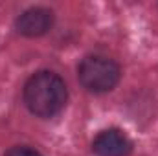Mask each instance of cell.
I'll use <instances>...</instances> for the list:
<instances>
[{
    "label": "cell",
    "mask_w": 158,
    "mask_h": 156,
    "mask_svg": "<svg viewBox=\"0 0 158 156\" xmlns=\"http://www.w3.org/2000/svg\"><path fill=\"white\" fill-rule=\"evenodd\" d=\"M68 99L64 81L55 72H35L24 84V103L31 114L39 117L57 116Z\"/></svg>",
    "instance_id": "cell-1"
},
{
    "label": "cell",
    "mask_w": 158,
    "mask_h": 156,
    "mask_svg": "<svg viewBox=\"0 0 158 156\" xmlns=\"http://www.w3.org/2000/svg\"><path fill=\"white\" fill-rule=\"evenodd\" d=\"M121 70L107 55H86L77 66V79L92 94L110 92L119 81Z\"/></svg>",
    "instance_id": "cell-2"
},
{
    "label": "cell",
    "mask_w": 158,
    "mask_h": 156,
    "mask_svg": "<svg viewBox=\"0 0 158 156\" xmlns=\"http://www.w3.org/2000/svg\"><path fill=\"white\" fill-rule=\"evenodd\" d=\"M52 26H53V11L40 6L22 11L15 20L17 31L24 37H40L48 33Z\"/></svg>",
    "instance_id": "cell-3"
},
{
    "label": "cell",
    "mask_w": 158,
    "mask_h": 156,
    "mask_svg": "<svg viewBox=\"0 0 158 156\" xmlns=\"http://www.w3.org/2000/svg\"><path fill=\"white\" fill-rule=\"evenodd\" d=\"M92 151L96 156H129L132 142L119 129H105L94 138Z\"/></svg>",
    "instance_id": "cell-4"
},
{
    "label": "cell",
    "mask_w": 158,
    "mask_h": 156,
    "mask_svg": "<svg viewBox=\"0 0 158 156\" xmlns=\"http://www.w3.org/2000/svg\"><path fill=\"white\" fill-rule=\"evenodd\" d=\"M4 156H42L37 151V149H33V147H28V145H15V147H11V149H7Z\"/></svg>",
    "instance_id": "cell-5"
}]
</instances>
